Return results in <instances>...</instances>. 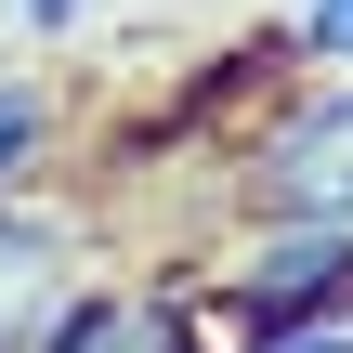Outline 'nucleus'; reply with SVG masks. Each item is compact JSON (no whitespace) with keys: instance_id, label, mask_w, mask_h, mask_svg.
<instances>
[{"instance_id":"nucleus-1","label":"nucleus","mask_w":353,"mask_h":353,"mask_svg":"<svg viewBox=\"0 0 353 353\" xmlns=\"http://www.w3.org/2000/svg\"><path fill=\"white\" fill-rule=\"evenodd\" d=\"M223 196L249 236H353V79L275 92L236 144H223Z\"/></svg>"},{"instance_id":"nucleus-2","label":"nucleus","mask_w":353,"mask_h":353,"mask_svg":"<svg viewBox=\"0 0 353 353\" xmlns=\"http://www.w3.org/2000/svg\"><path fill=\"white\" fill-rule=\"evenodd\" d=\"M275 327H353V236H249L223 262V353Z\"/></svg>"},{"instance_id":"nucleus-3","label":"nucleus","mask_w":353,"mask_h":353,"mask_svg":"<svg viewBox=\"0 0 353 353\" xmlns=\"http://www.w3.org/2000/svg\"><path fill=\"white\" fill-rule=\"evenodd\" d=\"M39 353H223L210 341V301L196 288H157V275H92L39 314Z\"/></svg>"},{"instance_id":"nucleus-4","label":"nucleus","mask_w":353,"mask_h":353,"mask_svg":"<svg viewBox=\"0 0 353 353\" xmlns=\"http://www.w3.org/2000/svg\"><path fill=\"white\" fill-rule=\"evenodd\" d=\"M52 131H65V92H52V65H0V210H13V196H39V170H52Z\"/></svg>"},{"instance_id":"nucleus-5","label":"nucleus","mask_w":353,"mask_h":353,"mask_svg":"<svg viewBox=\"0 0 353 353\" xmlns=\"http://www.w3.org/2000/svg\"><path fill=\"white\" fill-rule=\"evenodd\" d=\"M275 39H288V65H301V79H353V0H288V13H275Z\"/></svg>"},{"instance_id":"nucleus-6","label":"nucleus","mask_w":353,"mask_h":353,"mask_svg":"<svg viewBox=\"0 0 353 353\" xmlns=\"http://www.w3.org/2000/svg\"><path fill=\"white\" fill-rule=\"evenodd\" d=\"M65 262V210H39V196H13L0 210V288H39Z\"/></svg>"},{"instance_id":"nucleus-7","label":"nucleus","mask_w":353,"mask_h":353,"mask_svg":"<svg viewBox=\"0 0 353 353\" xmlns=\"http://www.w3.org/2000/svg\"><path fill=\"white\" fill-rule=\"evenodd\" d=\"M0 13H13V26H26V39H79V26H92V13H105V0H0Z\"/></svg>"},{"instance_id":"nucleus-8","label":"nucleus","mask_w":353,"mask_h":353,"mask_svg":"<svg viewBox=\"0 0 353 353\" xmlns=\"http://www.w3.org/2000/svg\"><path fill=\"white\" fill-rule=\"evenodd\" d=\"M236 353H353V327H275V341H236Z\"/></svg>"}]
</instances>
